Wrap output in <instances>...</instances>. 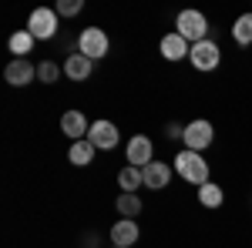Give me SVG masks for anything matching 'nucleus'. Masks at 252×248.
I'll return each instance as SVG.
<instances>
[{
	"mask_svg": "<svg viewBox=\"0 0 252 248\" xmlns=\"http://www.w3.org/2000/svg\"><path fill=\"white\" fill-rule=\"evenodd\" d=\"M175 171L182 174L189 185H198V188L209 185V161H205L198 151H189V148L178 151L175 154Z\"/></svg>",
	"mask_w": 252,
	"mask_h": 248,
	"instance_id": "f257e3e1",
	"label": "nucleus"
},
{
	"mask_svg": "<svg viewBox=\"0 0 252 248\" xmlns=\"http://www.w3.org/2000/svg\"><path fill=\"white\" fill-rule=\"evenodd\" d=\"M175 34H182V37L189 40V44H198V40H209V20L202 10H182L178 20H175Z\"/></svg>",
	"mask_w": 252,
	"mask_h": 248,
	"instance_id": "f03ea898",
	"label": "nucleus"
},
{
	"mask_svg": "<svg viewBox=\"0 0 252 248\" xmlns=\"http://www.w3.org/2000/svg\"><path fill=\"white\" fill-rule=\"evenodd\" d=\"M78 54H84L88 60H97L108 54V34L101 30V27H88V30H81L78 37Z\"/></svg>",
	"mask_w": 252,
	"mask_h": 248,
	"instance_id": "7ed1b4c3",
	"label": "nucleus"
},
{
	"mask_svg": "<svg viewBox=\"0 0 252 248\" xmlns=\"http://www.w3.org/2000/svg\"><path fill=\"white\" fill-rule=\"evenodd\" d=\"M27 30L34 34V40H47L58 34V10H51V7H37L31 20H27Z\"/></svg>",
	"mask_w": 252,
	"mask_h": 248,
	"instance_id": "20e7f679",
	"label": "nucleus"
},
{
	"mask_svg": "<svg viewBox=\"0 0 252 248\" xmlns=\"http://www.w3.org/2000/svg\"><path fill=\"white\" fill-rule=\"evenodd\" d=\"M125 161H128V165H135V168H148V165L155 161L152 138H145V134H135V138L128 141V148H125Z\"/></svg>",
	"mask_w": 252,
	"mask_h": 248,
	"instance_id": "39448f33",
	"label": "nucleus"
},
{
	"mask_svg": "<svg viewBox=\"0 0 252 248\" xmlns=\"http://www.w3.org/2000/svg\"><path fill=\"white\" fill-rule=\"evenodd\" d=\"M212 138H215V131H212V124L209 121H192V124H185V134H182V141H185V148L189 151H202V148H209L212 144Z\"/></svg>",
	"mask_w": 252,
	"mask_h": 248,
	"instance_id": "423d86ee",
	"label": "nucleus"
},
{
	"mask_svg": "<svg viewBox=\"0 0 252 248\" xmlns=\"http://www.w3.org/2000/svg\"><path fill=\"white\" fill-rule=\"evenodd\" d=\"M189 57H192V64L198 71H215L219 60H222V51H219L215 40H198V44H192V54Z\"/></svg>",
	"mask_w": 252,
	"mask_h": 248,
	"instance_id": "0eeeda50",
	"label": "nucleus"
},
{
	"mask_svg": "<svg viewBox=\"0 0 252 248\" xmlns=\"http://www.w3.org/2000/svg\"><path fill=\"white\" fill-rule=\"evenodd\" d=\"M88 141L101 151H111V148H118V128L111 121H94L91 131H88Z\"/></svg>",
	"mask_w": 252,
	"mask_h": 248,
	"instance_id": "6e6552de",
	"label": "nucleus"
},
{
	"mask_svg": "<svg viewBox=\"0 0 252 248\" xmlns=\"http://www.w3.org/2000/svg\"><path fill=\"white\" fill-rule=\"evenodd\" d=\"M3 77H7V84H14V87H24V84H31L34 77H37V67L31 64V60L24 57H14L10 64H7V71H3Z\"/></svg>",
	"mask_w": 252,
	"mask_h": 248,
	"instance_id": "1a4fd4ad",
	"label": "nucleus"
},
{
	"mask_svg": "<svg viewBox=\"0 0 252 248\" xmlns=\"http://www.w3.org/2000/svg\"><path fill=\"white\" fill-rule=\"evenodd\" d=\"M61 131L67 134L71 141H84V138H88V131H91V124L84 121V114H81V111H64V114H61Z\"/></svg>",
	"mask_w": 252,
	"mask_h": 248,
	"instance_id": "9d476101",
	"label": "nucleus"
},
{
	"mask_svg": "<svg viewBox=\"0 0 252 248\" xmlns=\"http://www.w3.org/2000/svg\"><path fill=\"white\" fill-rule=\"evenodd\" d=\"M192 54V44L182 37V34H165L161 37V57L165 60H182Z\"/></svg>",
	"mask_w": 252,
	"mask_h": 248,
	"instance_id": "9b49d317",
	"label": "nucleus"
},
{
	"mask_svg": "<svg viewBox=\"0 0 252 248\" xmlns=\"http://www.w3.org/2000/svg\"><path fill=\"white\" fill-rule=\"evenodd\" d=\"M141 174H145V185L155 188V191L168 188V181H172V168H168L165 161H152L148 168H141Z\"/></svg>",
	"mask_w": 252,
	"mask_h": 248,
	"instance_id": "f8f14e48",
	"label": "nucleus"
},
{
	"mask_svg": "<svg viewBox=\"0 0 252 248\" xmlns=\"http://www.w3.org/2000/svg\"><path fill=\"white\" fill-rule=\"evenodd\" d=\"M138 225H135V218H121V221H115L111 225V242L115 245H125V248H131L138 242Z\"/></svg>",
	"mask_w": 252,
	"mask_h": 248,
	"instance_id": "ddd939ff",
	"label": "nucleus"
},
{
	"mask_svg": "<svg viewBox=\"0 0 252 248\" xmlns=\"http://www.w3.org/2000/svg\"><path fill=\"white\" fill-rule=\"evenodd\" d=\"M91 64L94 60H88L84 54H71V57L64 60V74L71 77V81H88L91 77Z\"/></svg>",
	"mask_w": 252,
	"mask_h": 248,
	"instance_id": "4468645a",
	"label": "nucleus"
},
{
	"mask_svg": "<svg viewBox=\"0 0 252 248\" xmlns=\"http://www.w3.org/2000/svg\"><path fill=\"white\" fill-rule=\"evenodd\" d=\"M94 144L84 138V141H71V151H67V161L74 165V168H84V165H91V158H94Z\"/></svg>",
	"mask_w": 252,
	"mask_h": 248,
	"instance_id": "2eb2a0df",
	"label": "nucleus"
},
{
	"mask_svg": "<svg viewBox=\"0 0 252 248\" xmlns=\"http://www.w3.org/2000/svg\"><path fill=\"white\" fill-rule=\"evenodd\" d=\"M118 185H121L125 191H131V194H135V188H141V185H145V174H141V168L128 165V168H121V174H118Z\"/></svg>",
	"mask_w": 252,
	"mask_h": 248,
	"instance_id": "dca6fc26",
	"label": "nucleus"
},
{
	"mask_svg": "<svg viewBox=\"0 0 252 248\" xmlns=\"http://www.w3.org/2000/svg\"><path fill=\"white\" fill-rule=\"evenodd\" d=\"M232 40L235 44H252V14H242V17H235V27H232Z\"/></svg>",
	"mask_w": 252,
	"mask_h": 248,
	"instance_id": "f3484780",
	"label": "nucleus"
},
{
	"mask_svg": "<svg viewBox=\"0 0 252 248\" xmlns=\"http://www.w3.org/2000/svg\"><path fill=\"white\" fill-rule=\"evenodd\" d=\"M198 201H202L205 208H219V205L225 201V194H222V188H219V185H212V181H209V185H202V188H198Z\"/></svg>",
	"mask_w": 252,
	"mask_h": 248,
	"instance_id": "a211bd4d",
	"label": "nucleus"
},
{
	"mask_svg": "<svg viewBox=\"0 0 252 248\" xmlns=\"http://www.w3.org/2000/svg\"><path fill=\"white\" fill-rule=\"evenodd\" d=\"M31 47H34V34L31 30H17L10 37V54H17L20 60H24V54H31Z\"/></svg>",
	"mask_w": 252,
	"mask_h": 248,
	"instance_id": "6ab92c4d",
	"label": "nucleus"
},
{
	"mask_svg": "<svg viewBox=\"0 0 252 248\" xmlns=\"http://www.w3.org/2000/svg\"><path fill=\"white\" fill-rule=\"evenodd\" d=\"M138 211H141V198L131 194V191H125L121 198H118V215H125V218H135Z\"/></svg>",
	"mask_w": 252,
	"mask_h": 248,
	"instance_id": "aec40b11",
	"label": "nucleus"
},
{
	"mask_svg": "<svg viewBox=\"0 0 252 248\" xmlns=\"http://www.w3.org/2000/svg\"><path fill=\"white\" fill-rule=\"evenodd\" d=\"M61 74V67L54 64V60H44V64H37V81H44V84H54Z\"/></svg>",
	"mask_w": 252,
	"mask_h": 248,
	"instance_id": "412c9836",
	"label": "nucleus"
},
{
	"mask_svg": "<svg viewBox=\"0 0 252 248\" xmlns=\"http://www.w3.org/2000/svg\"><path fill=\"white\" fill-rule=\"evenodd\" d=\"M81 7H84L81 0H61V3L54 7V10H58L61 17H74V14H81Z\"/></svg>",
	"mask_w": 252,
	"mask_h": 248,
	"instance_id": "4be33fe9",
	"label": "nucleus"
},
{
	"mask_svg": "<svg viewBox=\"0 0 252 248\" xmlns=\"http://www.w3.org/2000/svg\"><path fill=\"white\" fill-rule=\"evenodd\" d=\"M185 128H178V124H168V138H182Z\"/></svg>",
	"mask_w": 252,
	"mask_h": 248,
	"instance_id": "5701e85b",
	"label": "nucleus"
},
{
	"mask_svg": "<svg viewBox=\"0 0 252 248\" xmlns=\"http://www.w3.org/2000/svg\"><path fill=\"white\" fill-rule=\"evenodd\" d=\"M115 248H125V245H115Z\"/></svg>",
	"mask_w": 252,
	"mask_h": 248,
	"instance_id": "b1692460",
	"label": "nucleus"
}]
</instances>
